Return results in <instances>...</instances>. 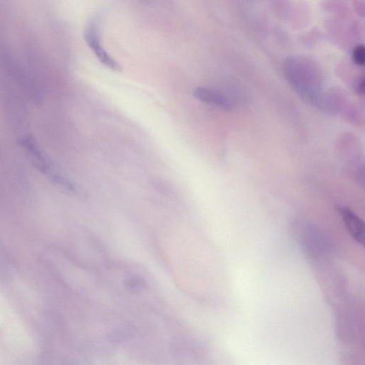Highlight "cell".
Segmentation results:
<instances>
[{
  "mask_svg": "<svg viewBox=\"0 0 365 365\" xmlns=\"http://www.w3.org/2000/svg\"><path fill=\"white\" fill-rule=\"evenodd\" d=\"M353 61L358 66H365V46H357L352 52Z\"/></svg>",
  "mask_w": 365,
  "mask_h": 365,
  "instance_id": "7",
  "label": "cell"
},
{
  "mask_svg": "<svg viewBox=\"0 0 365 365\" xmlns=\"http://www.w3.org/2000/svg\"><path fill=\"white\" fill-rule=\"evenodd\" d=\"M85 39L99 61L114 71H121V65L102 47L100 26L97 21H91L85 31Z\"/></svg>",
  "mask_w": 365,
  "mask_h": 365,
  "instance_id": "3",
  "label": "cell"
},
{
  "mask_svg": "<svg viewBox=\"0 0 365 365\" xmlns=\"http://www.w3.org/2000/svg\"><path fill=\"white\" fill-rule=\"evenodd\" d=\"M272 11L280 20H287L293 14V9L289 0H273Z\"/></svg>",
  "mask_w": 365,
  "mask_h": 365,
  "instance_id": "6",
  "label": "cell"
},
{
  "mask_svg": "<svg viewBox=\"0 0 365 365\" xmlns=\"http://www.w3.org/2000/svg\"><path fill=\"white\" fill-rule=\"evenodd\" d=\"M283 71L288 83L299 95L306 100L311 99L316 73L312 61L305 56H290L283 64Z\"/></svg>",
  "mask_w": 365,
  "mask_h": 365,
  "instance_id": "1",
  "label": "cell"
},
{
  "mask_svg": "<svg viewBox=\"0 0 365 365\" xmlns=\"http://www.w3.org/2000/svg\"><path fill=\"white\" fill-rule=\"evenodd\" d=\"M338 210L351 237L365 249V222L348 207L341 206Z\"/></svg>",
  "mask_w": 365,
  "mask_h": 365,
  "instance_id": "4",
  "label": "cell"
},
{
  "mask_svg": "<svg viewBox=\"0 0 365 365\" xmlns=\"http://www.w3.org/2000/svg\"><path fill=\"white\" fill-rule=\"evenodd\" d=\"M21 145L28 154L35 167L58 186L68 191L74 192L76 186L60 174L50 161L42 152L37 143L31 136L24 137Z\"/></svg>",
  "mask_w": 365,
  "mask_h": 365,
  "instance_id": "2",
  "label": "cell"
},
{
  "mask_svg": "<svg viewBox=\"0 0 365 365\" xmlns=\"http://www.w3.org/2000/svg\"><path fill=\"white\" fill-rule=\"evenodd\" d=\"M194 96L198 100L215 106L225 111H232L234 104L230 99L220 92L206 88L199 87L195 89Z\"/></svg>",
  "mask_w": 365,
  "mask_h": 365,
  "instance_id": "5",
  "label": "cell"
},
{
  "mask_svg": "<svg viewBox=\"0 0 365 365\" xmlns=\"http://www.w3.org/2000/svg\"><path fill=\"white\" fill-rule=\"evenodd\" d=\"M358 93L365 96V81L361 82L357 88Z\"/></svg>",
  "mask_w": 365,
  "mask_h": 365,
  "instance_id": "8",
  "label": "cell"
}]
</instances>
